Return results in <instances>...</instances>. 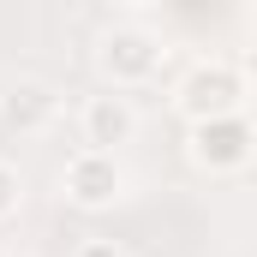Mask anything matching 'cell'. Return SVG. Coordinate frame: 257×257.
Here are the masks:
<instances>
[{
    "instance_id": "1",
    "label": "cell",
    "mask_w": 257,
    "mask_h": 257,
    "mask_svg": "<svg viewBox=\"0 0 257 257\" xmlns=\"http://www.w3.org/2000/svg\"><path fill=\"white\" fill-rule=\"evenodd\" d=\"M186 156L197 174H245L257 162V120H245V108L221 120H197L186 126Z\"/></svg>"
},
{
    "instance_id": "2",
    "label": "cell",
    "mask_w": 257,
    "mask_h": 257,
    "mask_svg": "<svg viewBox=\"0 0 257 257\" xmlns=\"http://www.w3.org/2000/svg\"><path fill=\"white\" fill-rule=\"evenodd\" d=\"M96 66L114 90H144L156 84V72L168 66V42L144 24H114L102 42H96Z\"/></svg>"
},
{
    "instance_id": "3",
    "label": "cell",
    "mask_w": 257,
    "mask_h": 257,
    "mask_svg": "<svg viewBox=\"0 0 257 257\" xmlns=\"http://www.w3.org/2000/svg\"><path fill=\"white\" fill-rule=\"evenodd\" d=\"M60 197L72 209H84V215H102V209H114L120 197H126V162H120V150H72L60 168Z\"/></svg>"
},
{
    "instance_id": "4",
    "label": "cell",
    "mask_w": 257,
    "mask_h": 257,
    "mask_svg": "<svg viewBox=\"0 0 257 257\" xmlns=\"http://www.w3.org/2000/svg\"><path fill=\"white\" fill-rule=\"evenodd\" d=\"M174 108L186 114V126L239 114V108H245V72L227 66V60H197L192 72L180 78V90H174Z\"/></svg>"
},
{
    "instance_id": "5",
    "label": "cell",
    "mask_w": 257,
    "mask_h": 257,
    "mask_svg": "<svg viewBox=\"0 0 257 257\" xmlns=\"http://www.w3.org/2000/svg\"><path fill=\"white\" fill-rule=\"evenodd\" d=\"M138 138V108H132V90H96L78 102V144L84 150H126Z\"/></svg>"
},
{
    "instance_id": "6",
    "label": "cell",
    "mask_w": 257,
    "mask_h": 257,
    "mask_svg": "<svg viewBox=\"0 0 257 257\" xmlns=\"http://www.w3.org/2000/svg\"><path fill=\"white\" fill-rule=\"evenodd\" d=\"M54 120H60V96H54L48 84H12V90L0 96V126L18 132V138L48 132Z\"/></svg>"
},
{
    "instance_id": "7",
    "label": "cell",
    "mask_w": 257,
    "mask_h": 257,
    "mask_svg": "<svg viewBox=\"0 0 257 257\" xmlns=\"http://www.w3.org/2000/svg\"><path fill=\"white\" fill-rule=\"evenodd\" d=\"M18 209H24V168L0 156V221H12Z\"/></svg>"
},
{
    "instance_id": "8",
    "label": "cell",
    "mask_w": 257,
    "mask_h": 257,
    "mask_svg": "<svg viewBox=\"0 0 257 257\" xmlns=\"http://www.w3.org/2000/svg\"><path fill=\"white\" fill-rule=\"evenodd\" d=\"M66 257H132V251L120 245V239H78Z\"/></svg>"
},
{
    "instance_id": "9",
    "label": "cell",
    "mask_w": 257,
    "mask_h": 257,
    "mask_svg": "<svg viewBox=\"0 0 257 257\" xmlns=\"http://www.w3.org/2000/svg\"><path fill=\"white\" fill-rule=\"evenodd\" d=\"M245 102H257V54L245 60Z\"/></svg>"
},
{
    "instance_id": "10",
    "label": "cell",
    "mask_w": 257,
    "mask_h": 257,
    "mask_svg": "<svg viewBox=\"0 0 257 257\" xmlns=\"http://www.w3.org/2000/svg\"><path fill=\"white\" fill-rule=\"evenodd\" d=\"M120 6H156V0H120Z\"/></svg>"
},
{
    "instance_id": "11",
    "label": "cell",
    "mask_w": 257,
    "mask_h": 257,
    "mask_svg": "<svg viewBox=\"0 0 257 257\" xmlns=\"http://www.w3.org/2000/svg\"><path fill=\"white\" fill-rule=\"evenodd\" d=\"M0 257H12V251H6V245H0Z\"/></svg>"
}]
</instances>
